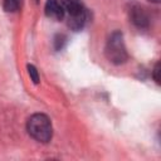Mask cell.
Segmentation results:
<instances>
[{
  "label": "cell",
  "mask_w": 161,
  "mask_h": 161,
  "mask_svg": "<svg viewBox=\"0 0 161 161\" xmlns=\"http://www.w3.org/2000/svg\"><path fill=\"white\" fill-rule=\"evenodd\" d=\"M28 133L38 142L47 143L52 140L53 127L49 117L44 113H34L26 122Z\"/></svg>",
  "instance_id": "obj_1"
},
{
  "label": "cell",
  "mask_w": 161,
  "mask_h": 161,
  "mask_svg": "<svg viewBox=\"0 0 161 161\" xmlns=\"http://www.w3.org/2000/svg\"><path fill=\"white\" fill-rule=\"evenodd\" d=\"M104 54L106 58L116 65L123 64L127 62L128 59V54H127V49L123 42V35L121 31H113L104 47Z\"/></svg>",
  "instance_id": "obj_2"
},
{
  "label": "cell",
  "mask_w": 161,
  "mask_h": 161,
  "mask_svg": "<svg viewBox=\"0 0 161 161\" xmlns=\"http://www.w3.org/2000/svg\"><path fill=\"white\" fill-rule=\"evenodd\" d=\"M68 15V26L73 30H80L87 21V11L82 0H59Z\"/></svg>",
  "instance_id": "obj_3"
},
{
  "label": "cell",
  "mask_w": 161,
  "mask_h": 161,
  "mask_svg": "<svg viewBox=\"0 0 161 161\" xmlns=\"http://www.w3.org/2000/svg\"><path fill=\"white\" fill-rule=\"evenodd\" d=\"M128 14H130V19H131V21L133 23L135 26H137L138 29L148 28L150 18H148V14H147V11L145 10L143 6H141L137 3H132L130 5Z\"/></svg>",
  "instance_id": "obj_4"
},
{
  "label": "cell",
  "mask_w": 161,
  "mask_h": 161,
  "mask_svg": "<svg viewBox=\"0 0 161 161\" xmlns=\"http://www.w3.org/2000/svg\"><path fill=\"white\" fill-rule=\"evenodd\" d=\"M44 10L45 15L53 20H62L65 16V10L59 0H47Z\"/></svg>",
  "instance_id": "obj_5"
},
{
  "label": "cell",
  "mask_w": 161,
  "mask_h": 161,
  "mask_svg": "<svg viewBox=\"0 0 161 161\" xmlns=\"http://www.w3.org/2000/svg\"><path fill=\"white\" fill-rule=\"evenodd\" d=\"M21 5V0H4V9L8 13L16 11Z\"/></svg>",
  "instance_id": "obj_6"
},
{
  "label": "cell",
  "mask_w": 161,
  "mask_h": 161,
  "mask_svg": "<svg viewBox=\"0 0 161 161\" xmlns=\"http://www.w3.org/2000/svg\"><path fill=\"white\" fill-rule=\"evenodd\" d=\"M28 73H29V75H30V78H31V80L35 83V84H38L39 83V74H38V70H36V68L34 67V65H31V64H28Z\"/></svg>",
  "instance_id": "obj_7"
},
{
  "label": "cell",
  "mask_w": 161,
  "mask_h": 161,
  "mask_svg": "<svg viewBox=\"0 0 161 161\" xmlns=\"http://www.w3.org/2000/svg\"><path fill=\"white\" fill-rule=\"evenodd\" d=\"M64 42H65V36H64V35H57V36H55V49H57V50L62 49Z\"/></svg>",
  "instance_id": "obj_8"
},
{
  "label": "cell",
  "mask_w": 161,
  "mask_h": 161,
  "mask_svg": "<svg viewBox=\"0 0 161 161\" xmlns=\"http://www.w3.org/2000/svg\"><path fill=\"white\" fill-rule=\"evenodd\" d=\"M158 73H160V63L157 62V63L155 64L153 70H152V77H153L155 82H156L157 84H160V77H158Z\"/></svg>",
  "instance_id": "obj_9"
},
{
  "label": "cell",
  "mask_w": 161,
  "mask_h": 161,
  "mask_svg": "<svg viewBox=\"0 0 161 161\" xmlns=\"http://www.w3.org/2000/svg\"><path fill=\"white\" fill-rule=\"evenodd\" d=\"M148 1H151V3H155V4H158V3H160V0H148Z\"/></svg>",
  "instance_id": "obj_10"
}]
</instances>
